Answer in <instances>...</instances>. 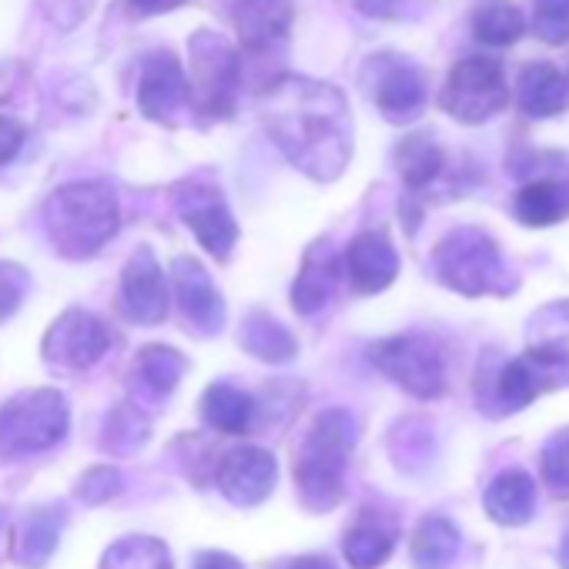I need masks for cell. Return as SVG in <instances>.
<instances>
[{
  "label": "cell",
  "instance_id": "obj_1",
  "mask_svg": "<svg viewBox=\"0 0 569 569\" xmlns=\"http://www.w3.org/2000/svg\"><path fill=\"white\" fill-rule=\"evenodd\" d=\"M258 111L274 148L312 181H336L349 168L356 128L339 88L284 74L261 94Z\"/></svg>",
  "mask_w": 569,
  "mask_h": 569
},
{
  "label": "cell",
  "instance_id": "obj_2",
  "mask_svg": "<svg viewBox=\"0 0 569 569\" xmlns=\"http://www.w3.org/2000/svg\"><path fill=\"white\" fill-rule=\"evenodd\" d=\"M44 228L58 254L74 261L98 254L121 228L114 188L104 181H74L58 188L44 201Z\"/></svg>",
  "mask_w": 569,
  "mask_h": 569
},
{
  "label": "cell",
  "instance_id": "obj_3",
  "mask_svg": "<svg viewBox=\"0 0 569 569\" xmlns=\"http://www.w3.org/2000/svg\"><path fill=\"white\" fill-rule=\"evenodd\" d=\"M356 439H359V426L352 412L326 409L316 416L296 456V486L306 509L329 512L332 506H339L346 492V472L352 462Z\"/></svg>",
  "mask_w": 569,
  "mask_h": 569
},
{
  "label": "cell",
  "instance_id": "obj_4",
  "mask_svg": "<svg viewBox=\"0 0 569 569\" xmlns=\"http://www.w3.org/2000/svg\"><path fill=\"white\" fill-rule=\"evenodd\" d=\"M432 271L446 289L479 299V296H509L516 292V274L502 258L492 234L482 228H456L432 251Z\"/></svg>",
  "mask_w": 569,
  "mask_h": 569
},
{
  "label": "cell",
  "instance_id": "obj_5",
  "mask_svg": "<svg viewBox=\"0 0 569 569\" xmlns=\"http://www.w3.org/2000/svg\"><path fill=\"white\" fill-rule=\"evenodd\" d=\"M71 429L68 399L58 389H31L0 406V456L24 459L54 449Z\"/></svg>",
  "mask_w": 569,
  "mask_h": 569
},
{
  "label": "cell",
  "instance_id": "obj_6",
  "mask_svg": "<svg viewBox=\"0 0 569 569\" xmlns=\"http://www.w3.org/2000/svg\"><path fill=\"white\" fill-rule=\"evenodd\" d=\"M569 386V359L556 349H542V346H529L522 356L502 362L492 379H489V392L479 396L482 409L492 416H512L526 406H532L539 396L556 392Z\"/></svg>",
  "mask_w": 569,
  "mask_h": 569
},
{
  "label": "cell",
  "instance_id": "obj_7",
  "mask_svg": "<svg viewBox=\"0 0 569 569\" xmlns=\"http://www.w3.org/2000/svg\"><path fill=\"white\" fill-rule=\"evenodd\" d=\"M369 359L386 379H392L412 399L429 402L446 392V359L436 339L429 336L406 332V336L382 339L369 346Z\"/></svg>",
  "mask_w": 569,
  "mask_h": 569
},
{
  "label": "cell",
  "instance_id": "obj_8",
  "mask_svg": "<svg viewBox=\"0 0 569 569\" xmlns=\"http://www.w3.org/2000/svg\"><path fill=\"white\" fill-rule=\"evenodd\" d=\"M506 98L502 68L489 58H466L449 71L439 104L459 124H486L506 108Z\"/></svg>",
  "mask_w": 569,
  "mask_h": 569
},
{
  "label": "cell",
  "instance_id": "obj_9",
  "mask_svg": "<svg viewBox=\"0 0 569 569\" xmlns=\"http://www.w3.org/2000/svg\"><path fill=\"white\" fill-rule=\"evenodd\" d=\"M234 88H238V58H234V51L221 38H214L208 31L194 34L188 94L198 101V108L204 114L221 118L234 104Z\"/></svg>",
  "mask_w": 569,
  "mask_h": 569
},
{
  "label": "cell",
  "instance_id": "obj_10",
  "mask_svg": "<svg viewBox=\"0 0 569 569\" xmlns=\"http://www.w3.org/2000/svg\"><path fill=\"white\" fill-rule=\"evenodd\" d=\"M108 346H111V332H108V326L94 312L68 309L44 332L41 352H44V362L48 366L71 369V372H84V369H91L94 362L104 359Z\"/></svg>",
  "mask_w": 569,
  "mask_h": 569
},
{
  "label": "cell",
  "instance_id": "obj_11",
  "mask_svg": "<svg viewBox=\"0 0 569 569\" xmlns=\"http://www.w3.org/2000/svg\"><path fill=\"white\" fill-rule=\"evenodd\" d=\"M174 208H178V218L191 228V234L208 254H214L218 261L231 254V248L238 244V221L218 188L181 184L174 194Z\"/></svg>",
  "mask_w": 569,
  "mask_h": 569
},
{
  "label": "cell",
  "instance_id": "obj_12",
  "mask_svg": "<svg viewBox=\"0 0 569 569\" xmlns=\"http://www.w3.org/2000/svg\"><path fill=\"white\" fill-rule=\"evenodd\" d=\"M121 316L144 329L168 319V284L151 248H138L121 271Z\"/></svg>",
  "mask_w": 569,
  "mask_h": 569
},
{
  "label": "cell",
  "instance_id": "obj_13",
  "mask_svg": "<svg viewBox=\"0 0 569 569\" xmlns=\"http://www.w3.org/2000/svg\"><path fill=\"white\" fill-rule=\"evenodd\" d=\"M278 479V462L268 449L261 446H238L221 456L214 469L218 492L234 502V506H261Z\"/></svg>",
  "mask_w": 569,
  "mask_h": 569
},
{
  "label": "cell",
  "instance_id": "obj_14",
  "mask_svg": "<svg viewBox=\"0 0 569 569\" xmlns=\"http://www.w3.org/2000/svg\"><path fill=\"white\" fill-rule=\"evenodd\" d=\"M369 68L372 71V98L379 104V111L392 121V124H409L422 114L426 108V78L422 71L396 54H382L376 58Z\"/></svg>",
  "mask_w": 569,
  "mask_h": 569
},
{
  "label": "cell",
  "instance_id": "obj_15",
  "mask_svg": "<svg viewBox=\"0 0 569 569\" xmlns=\"http://www.w3.org/2000/svg\"><path fill=\"white\" fill-rule=\"evenodd\" d=\"M171 281H174L178 306L188 319V329H194L198 336H214L224 329V302L214 289L208 268L198 258H188V254L174 258Z\"/></svg>",
  "mask_w": 569,
  "mask_h": 569
},
{
  "label": "cell",
  "instance_id": "obj_16",
  "mask_svg": "<svg viewBox=\"0 0 569 569\" xmlns=\"http://www.w3.org/2000/svg\"><path fill=\"white\" fill-rule=\"evenodd\" d=\"M342 271L352 284V292L379 296L399 278V251L386 231H362L352 238L342 258Z\"/></svg>",
  "mask_w": 569,
  "mask_h": 569
},
{
  "label": "cell",
  "instance_id": "obj_17",
  "mask_svg": "<svg viewBox=\"0 0 569 569\" xmlns=\"http://www.w3.org/2000/svg\"><path fill=\"white\" fill-rule=\"evenodd\" d=\"M188 101V78L174 54L158 51L144 61L141 84H138V108L151 121H171Z\"/></svg>",
  "mask_w": 569,
  "mask_h": 569
},
{
  "label": "cell",
  "instance_id": "obj_18",
  "mask_svg": "<svg viewBox=\"0 0 569 569\" xmlns=\"http://www.w3.org/2000/svg\"><path fill=\"white\" fill-rule=\"evenodd\" d=\"M339 274H342V258L336 254V248L329 241H316L306 258H302V268L296 274V284H292V309L299 316H319L332 296H336V284H339Z\"/></svg>",
  "mask_w": 569,
  "mask_h": 569
},
{
  "label": "cell",
  "instance_id": "obj_19",
  "mask_svg": "<svg viewBox=\"0 0 569 569\" xmlns=\"http://www.w3.org/2000/svg\"><path fill=\"white\" fill-rule=\"evenodd\" d=\"M234 28L244 48H271L292 28V0H238Z\"/></svg>",
  "mask_w": 569,
  "mask_h": 569
},
{
  "label": "cell",
  "instance_id": "obj_20",
  "mask_svg": "<svg viewBox=\"0 0 569 569\" xmlns=\"http://www.w3.org/2000/svg\"><path fill=\"white\" fill-rule=\"evenodd\" d=\"M482 506L489 512L492 522L499 526H526L536 512V482L529 472L522 469H506L499 472L486 496H482Z\"/></svg>",
  "mask_w": 569,
  "mask_h": 569
},
{
  "label": "cell",
  "instance_id": "obj_21",
  "mask_svg": "<svg viewBox=\"0 0 569 569\" xmlns=\"http://www.w3.org/2000/svg\"><path fill=\"white\" fill-rule=\"evenodd\" d=\"M396 539H399V529L392 519H386L382 512H372L366 509L356 526L346 532V542H342V552L349 559L352 569H379L392 549H396Z\"/></svg>",
  "mask_w": 569,
  "mask_h": 569
},
{
  "label": "cell",
  "instance_id": "obj_22",
  "mask_svg": "<svg viewBox=\"0 0 569 569\" xmlns=\"http://www.w3.org/2000/svg\"><path fill=\"white\" fill-rule=\"evenodd\" d=\"M516 218L529 228H549L569 218V178H536L516 194Z\"/></svg>",
  "mask_w": 569,
  "mask_h": 569
},
{
  "label": "cell",
  "instance_id": "obj_23",
  "mask_svg": "<svg viewBox=\"0 0 569 569\" xmlns=\"http://www.w3.org/2000/svg\"><path fill=\"white\" fill-rule=\"evenodd\" d=\"M254 399L228 382H211L201 396V419L221 436H244L254 426Z\"/></svg>",
  "mask_w": 569,
  "mask_h": 569
},
{
  "label": "cell",
  "instance_id": "obj_24",
  "mask_svg": "<svg viewBox=\"0 0 569 569\" xmlns=\"http://www.w3.org/2000/svg\"><path fill=\"white\" fill-rule=\"evenodd\" d=\"M569 101V84L566 78L546 64V61H532L522 68L519 74V108L529 118H552L566 108Z\"/></svg>",
  "mask_w": 569,
  "mask_h": 569
},
{
  "label": "cell",
  "instance_id": "obj_25",
  "mask_svg": "<svg viewBox=\"0 0 569 569\" xmlns=\"http://www.w3.org/2000/svg\"><path fill=\"white\" fill-rule=\"evenodd\" d=\"M241 346H244V352H251L254 359L271 362V366H284V362H292L299 356V339L292 336V329L281 326L278 319H271L261 309H254L244 319Z\"/></svg>",
  "mask_w": 569,
  "mask_h": 569
},
{
  "label": "cell",
  "instance_id": "obj_26",
  "mask_svg": "<svg viewBox=\"0 0 569 569\" xmlns=\"http://www.w3.org/2000/svg\"><path fill=\"white\" fill-rule=\"evenodd\" d=\"M61 509H34L21 529H18V542H14V559L24 566V569H44L58 549V539H61Z\"/></svg>",
  "mask_w": 569,
  "mask_h": 569
},
{
  "label": "cell",
  "instance_id": "obj_27",
  "mask_svg": "<svg viewBox=\"0 0 569 569\" xmlns=\"http://www.w3.org/2000/svg\"><path fill=\"white\" fill-rule=\"evenodd\" d=\"M462 536L452 519L429 516L412 536V566L416 569H449L459 556Z\"/></svg>",
  "mask_w": 569,
  "mask_h": 569
},
{
  "label": "cell",
  "instance_id": "obj_28",
  "mask_svg": "<svg viewBox=\"0 0 569 569\" xmlns=\"http://www.w3.org/2000/svg\"><path fill=\"white\" fill-rule=\"evenodd\" d=\"M526 34L522 11L509 0H482L472 11V38L486 48H509Z\"/></svg>",
  "mask_w": 569,
  "mask_h": 569
},
{
  "label": "cell",
  "instance_id": "obj_29",
  "mask_svg": "<svg viewBox=\"0 0 569 569\" xmlns=\"http://www.w3.org/2000/svg\"><path fill=\"white\" fill-rule=\"evenodd\" d=\"M446 158L432 134H409L396 144V168L409 188H426L439 178Z\"/></svg>",
  "mask_w": 569,
  "mask_h": 569
},
{
  "label": "cell",
  "instance_id": "obj_30",
  "mask_svg": "<svg viewBox=\"0 0 569 569\" xmlns=\"http://www.w3.org/2000/svg\"><path fill=\"white\" fill-rule=\"evenodd\" d=\"M188 362L178 349L171 346H144L138 352V362H134V372L141 379V386L154 396H168L174 392V386L181 382Z\"/></svg>",
  "mask_w": 569,
  "mask_h": 569
},
{
  "label": "cell",
  "instance_id": "obj_31",
  "mask_svg": "<svg viewBox=\"0 0 569 569\" xmlns=\"http://www.w3.org/2000/svg\"><path fill=\"white\" fill-rule=\"evenodd\" d=\"M101 569H174V566H171V552L161 539L124 536L104 552Z\"/></svg>",
  "mask_w": 569,
  "mask_h": 569
},
{
  "label": "cell",
  "instance_id": "obj_32",
  "mask_svg": "<svg viewBox=\"0 0 569 569\" xmlns=\"http://www.w3.org/2000/svg\"><path fill=\"white\" fill-rule=\"evenodd\" d=\"M144 442H148V419H144L138 409L121 406L118 412L108 416V422H104V439H101L104 452L128 456V452L141 449Z\"/></svg>",
  "mask_w": 569,
  "mask_h": 569
},
{
  "label": "cell",
  "instance_id": "obj_33",
  "mask_svg": "<svg viewBox=\"0 0 569 569\" xmlns=\"http://www.w3.org/2000/svg\"><path fill=\"white\" fill-rule=\"evenodd\" d=\"M532 34L546 44H569V0H532Z\"/></svg>",
  "mask_w": 569,
  "mask_h": 569
},
{
  "label": "cell",
  "instance_id": "obj_34",
  "mask_svg": "<svg viewBox=\"0 0 569 569\" xmlns=\"http://www.w3.org/2000/svg\"><path fill=\"white\" fill-rule=\"evenodd\" d=\"M542 479L552 489V496L569 499V429L556 432L542 446Z\"/></svg>",
  "mask_w": 569,
  "mask_h": 569
},
{
  "label": "cell",
  "instance_id": "obj_35",
  "mask_svg": "<svg viewBox=\"0 0 569 569\" xmlns=\"http://www.w3.org/2000/svg\"><path fill=\"white\" fill-rule=\"evenodd\" d=\"M121 472L114 466H91L81 482H78V496L88 502V506H101L108 499H114L121 492Z\"/></svg>",
  "mask_w": 569,
  "mask_h": 569
},
{
  "label": "cell",
  "instance_id": "obj_36",
  "mask_svg": "<svg viewBox=\"0 0 569 569\" xmlns=\"http://www.w3.org/2000/svg\"><path fill=\"white\" fill-rule=\"evenodd\" d=\"M28 284H31V278L21 264L0 261V322H8L21 309V302L28 296Z\"/></svg>",
  "mask_w": 569,
  "mask_h": 569
},
{
  "label": "cell",
  "instance_id": "obj_37",
  "mask_svg": "<svg viewBox=\"0 0 569 569\" xmlns=\"http://www.w3.org/2000/svg\"><path fill=\"white\" fill-rule=\"evenodd\" d=\"M539 319H549V326H556V329L532 332V346L556 349V352H562V356L569 359V302H559V306L542 309Z\"/></svg>",
  "mask_w": 569,
  "mask_h": 569
},
{
  "label": "cell",
  "instance_id": "obj_38",
  "mask_svg": "<svg viewBox=\"0 0 569 569\" xmlns=\"http://www.w3.org/2000/svg\"><path fill=\"white\" fill-rule=\"evenodd\" d=\"M28 131L14 118H0V164H11L18 151L24 148Z\"/></svg>",
  "mask_w": 569,
  "mask_h": 569
},
{
  "label": "cell",
  "instance_id": "obj_39",
  "mask_svg": "<svg viewBox=\"0 0 569 569\" xmlns=\"http://www.w3.org/2000/svg\"><path fill=\"white\" fill-rule=\"evenodd\" d=\"M406 0H356V8L366 14V18H376V21H389L402 11Z\"/></svg>",
  "mask_w": 569,
  "mask_h": 569
},
{
  "label": "cell",
  "instance_id": "obj_40",
  "mask_svg": "<svg viewBox=\"0 0 569 569\" xmlns=\"http://www.w3.org/2000/svg\"><path fill=\"white\" fill-rule=\"evenodd\" d=\"M194 569H244L231 552H221V549H204L198 552L194 559Z\"/></svg>",
  "mask_w": 569,
  "mask_h": 569
},
{
  "label": "cell",
  "instance_id": "obj_41",
  "mask_svg": "<svg viewBox=\"0 0 569 569\" xmlns=\"http://www.w3.org/2000/svg\"><path fill=\"white\" fill-rule=\"evenodd\" d=\"M281 569H336V566H332V559H326V556H299V559H292V562H284Z\"/></svg>",
  "mask_w": 569,
  "mask_h": 569
},
{
  "label": "cell",
  "instance_id": "obj_42",
  "mask_svg": "<svg viewBox=\"0 0 569 569\" xmlns=\"http://www.w3.org/2000/svg\"><path fill=\"white\" fill-rule=\"evenodd\" d=\"M131 4H134L138 11H148V14H154V11L174 8V4H178V0H131Z\"/></svg>",
  "mask_w": 569,
  "mask_h": 569
},
{
  "label": "cell",
  "instance_id": "obj_43",
  "mask_svg": "<svg viewBox=\"0 0 569 569\" xmlns=\"http://www.w3.org/2000/svg\"><path fill=\"white\" fill-rule=\"evenodd\" d=\"M559 562H562V569H569V536L562 539V549H559Z\"/></svg>",
  "mask_w": 569,
  "mask_h": 569
},
{
  "label": "cell",
  "instance_id": "obj_44",
  "mask_svg": "<svg viewBox=\"0 0 569 569\" xmlns=\"http://www.w3.org/2000/svg\"><path fill=\"white\" fill-rule=\"evenodd\" d=\"M566 84H569V78H566Z\"/></svg>",
  "mask_w": 569,
  "mask_h": 569
}]
</instances>
